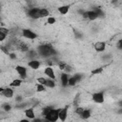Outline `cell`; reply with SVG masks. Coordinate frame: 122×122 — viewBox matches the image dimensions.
Instances as JSON below:
<instances>
[{"label":"cell","mask_w":122,"mask_h":122,"mask_svg":"<svg viewBox=\"0 0 122 122\" xmlns=\"http://www.w3.org/2000/svg\"><path fill=\"white\" fill-rule=\"evenodd\" d=\"M91 115H92V112L90 110H84V112L80 114V117L82 119H88L91 117Z\"/></svg>","instance_id":"2e32d148"},{"label":"cell","mask_w":122,"mask_h":122,"mask_svg":"<svg viewBox=\"0 0 122 122\" xmlns=\"http://www.w3.org/2000/svg\"><path fill=\"white\" fill-rule=\"evenodd\" d=\"M25 115L28 119H30V120H33L35 118V113H34V110L33 108H29L27 110H25Z\"/></svg>","instance_id":"8fae6325"},{"label":"cell","mask_w":122,"mask_h":122,"mask_svg":"<svg viewBox=\"0 0 122 122\" xmlns=\"http://www.w3.org/2000/svg\"><path fill=\"white\" fill-rule=\"evenodd\" d=\"M47 22H48V24L52 25V24H54V23L56 22V19H55V17H53V16H49V17L47 18Z\"/></svg>","instance_id":"484cf974"},{"label":"cell","mask_w":122,"mask_h":122,"mask_svg":"<svg viewBox=\"0 0 122 122\" xmlns=\"http://www.w3.org/2000/svg\"><path fill=\"white\" fill-rule=\"evenodd\" d=\"M47 80H48V79H46L45 77H38V78H37L38 84H41V85H43V86H46V85H47Z\"/></svg>","instance_id":"cb8c5ba5"},{"label":"cell","mask_w":122,"mask_h":122,"mask_svg":"<svg viewBox=\"0 0 122 122\" xmlns=\"http://www.w3.org/2000/svg\"><path fill=\"white\" fill-rule=\"evenodd\" d=\"M22 84V79H14L10 82V87H19Z\"/></svg>","instance_id":"ffe728a7"},{"label":"cell","mask_w":122,"mask_h":122,"mask_svg":"<svg viewBox=\"0 0 122 122\" xmlns=\"http://www.w3.org/2000/svg\"><path fill=\"white\" fill-rule=\"evenodd\" d=\"M53 109V107H51V106H48V107H45L44 109H43V111H42V115H44V116H46L51 110Z\"/></svg>","instance_id":"44dd1931"},{"label":"cell","mask_w":122,"mask_h":122,"mask_svg":"<svg viewBox=\"0 0 122 122\" xmlns=\"http://www.w3.org/2000/svg\"><path fill=\"white\" fill-rule=\"evenodd\" d=\"M0 92H1V94L3 96H5L7 98H11L13 96V94H14L13 90L11 88H9V87H7V88H0Z\"/></svg>","instance_id":"277c9868"},{"label":"cell","mask_w":122,"mask_h":122,"mask_svg":"<svg viewBox=\"0 0 122 122\" xmlns=\"http://www.w3.org/2000/svg\"><path fill=\"white\" fill-rule=\"evenodd\" d=\"M7 37V34L6 33H3V32H0V41H4Z\"/></svg>","instance_id":"1f68e13d"},{"label":"cell","mask_w":122,"mask_h":122,"mask_svg":"<svg viewBox=\"0 0 122 122\" xmlns=\"http://www.w3.org/2000/svg\"><path fill=\"white\" fill-rule=\"evenodd\" d=\"M36 91L38 92H44L45 91V86L41 85V84H37L36 85Z\"/></svg>","instance_id":"4316f807"},{"label":"cell","mask_w":122,"mask_h":122,"mask_svg":"<svg viewBox=\"0 0 122 122\" xmlns=\"http://www.w3.org/2000/svg\"><path fill=\"white\" fill-rule=\"evenodd\" d=\"M92 99L93 102L95 103H98V104H101L105 101V97H104V92H93L92 94Z\"/></svg>","instance_id":"3957f363"},{"label":"cell","mask_w":122,"mask_h":122,"mask_svg":"<svg viewBox=\"0 0 122 122\" xmlns=\"http://www.w3.org/2000/svg\"><path fill=\"white\" fill-rule=\"evenodd\" d=\"M17 102H21L22 101V96H20V95H18V96H16V99H15Z\"/></svg>","instance_id":"e575fe53"},{"label":"cell","mask_w":122,"mask_h":122,"mask_svg":"<svg viewBox=\"0 0 122 122\" xmlns=\"http://www.w3.org/2000/svg\"><path fill=\"white\" fill-rule=\"evenodd\" d=\"M69 10H70V6L69 5H64V6H61V7L58 8V11L63 15L67 14L69 12Z\"/></svg>","instance_id":"5bb4252c"},{"label":"cell","mask_w":122,"mask_h":122,"mask_svg":"<svg viewBox=\"0 0 122 122\" xmlns=\"http://www.w3.org/2000/svg\"><path fill=\"white\" fill-rule=\"evenodd\" d=\"M117 48L120 49V50H122V38L118 40V42H117Z\"/></svg>","instance_id":"d6a6232c"},{"label":"cell","mask_w":122,"mask_h":122,"mask_svg":"<svg viewBox=\"0 0 122 122\" xmlns=\"http://www.w3.org/2000/svg\"><path fill=\"white\" fill-rule=\"evenodd\" d=\"M76 83H78V80H77V78H76V76L75 75H73V76H71L70 77V79H69V83H68V86H74V85H76Z\"/></svg>","instance_id":"d6986e66"},{"label":"cell","mask_w":122,"mask_h":122,"mask_svg":"<svg viewBox=\"0 0 122 122\" xmlns=\"http://www.w3.org/2000/svg\"><path fill=\"white\" fill-rule=\"evenodd\" d=\"M102 71H103V68H102V67H99V68H96V69L92 70V74H93V75L99 74V73H101Z\"/></svg>","instance_id":"d4e9b609"},{"label":"cell","mask_w":122,"mask_h":122,"mask_svg":"<svg viewBox=\"0 0 122 122\" xmlns=\"http://www.w3.org/2000/svg\"><path fill=\"white\" fill-rule=\"evenodd\" d=\"M46 87H49V88H54V87H55V82H54V80L49 78V79L47 80V85H46Z\"/></svg>","instance_id":"7402d4cb"},{"label":"cell","mask_w":122,"mask_h":122,"mask_svg":"<svg viewBox=\"0 0 122 122\" xmlns=\"http://www.w3.org/2000/svg\"><path fill=\"white\" fill-rule=\"evenodd\" d=\"M28 65H29V67H30L32 70H37V69H39V67H40V62H39L38 60L32 59V60H30V61L28 63Z\"/></svg>","instance_id":"4fadbf2b"},{"label":"cell","mask_w":122,"mask_h":122,"mask_svg":"<svg viewBox=\"0 0 122 122\" xmlns=\"http://www.w3.org/2000/svg\"><path fill=\"white\" fill-rule=\"evenodd\" d=\"M58 66H59V69H60V70H66V68H67L68 65L65 64V63H59Z\"/></svg>","instance_id":"f546056e"},{"label":"cell","mask_w":122,"mask_h":122,"mask_svg":"<svg viewBox=\"0 0 122 122\" xmlns=\"http://www.w3.org/2000/svg\"><path fill=\"white\" fill-rule=\"evenodd\" d=\"M60 79H61V84L63 87H67L68 86V83H69V75L66 73V72H62L61 75H60Z\"/></svg>","instance_id":"7c38bea8"},{"label":"cell","mask_w":122,"mask_h":122,"mask_svg":"<svg viewBox=\"0 0 122 122\" xmlns=\"http://www.w3.org/2000/svg\"><path fill=\"white\" fill-rule=\"evenodd\" d=\"M2 109H3L4 111H6V112H9V111H10L11 106H10V104L6 103V104H3V105H2Z\"/></svg>","instance_id":"83f0119b"},{"label":"cell","mask_w":122,"mask_h":122,"mask_svg":"<svg viewBox=\"0 0 122 122\" xmlns=\"http://www.w3.org/2000/svg\"><path fill=\"white\" fill-rule=\"evenodd\" d=\"M39 10H40V9H38V8H31V9L29 10L28 14H29V16H30V18H32V19H38V18H40Z\"/></svg>","instance_id":"9c48e42d"},{"label":"cell","mask_w":122,"mask_h":122,"mask_svg":"<svg viewBox=\"0 0 122 122\" xmlns=\"http://www.w3.org/2000/svg\"><path fill=\"white\" fill-rule=\"evenodd\" d=\"M92 10H93L97 15H98V17H99V16H103V15H104L103 11H102V10H101V9H100V8H98V7L93 8V9H92Z\"/></svg>","instance_id":"603a6c76"},{"label":"cell","mask_w":122,"mask_h":122,"mask_svg":"<svg viewBox=\"0 0 122 122\" xmlns=\"http://www.w3.org/2000/svg\"><path fill=\"white\" fill-rule=\"evenodd\" d=\"M68 111H69V106H65L64 108H62L60 110L59 112V120H61L62 122H65L67 117H68Z\"/></svg>","instance_id":"ba28073f"},{"label":"cell","mask_w":122,"mask_h":122,"mask_svg":"<svg viewBox=\"0 0 122 122\" xmlns=\"http://www.w3.org/2000/svg\"><path fill=\"white\" fill-rule=\"evenodd\" d=\"M37 52H38L39 55H41L43 57H49V56H51V55L55 54L54 49L50 44H43V45L38 46Z\"/></svg>","instance_id":"6da1fadb"},{"label":"cell","mask_w":122,"mask_h":122,"mask_svg":"<svg viewBox=\"0 0 122 122\" xmlns=\"http://www.w3.org/2000/svg\"><path fill=\"white\" fill-rule=\"evenodd\" d=\"M84 110H85V109H83V108H81V107H77V108H76V110H75V112H76V113H77V114H79V115H80V114L84 112Z\"/></svg>","instance_id":"f1b7e54d"},{"label":"cell","mask_w":122,"mask_h":122,"mask_svg":"<svg viewBox=\"0 0 122 122\" xmlns=\"http://www.w3.org/2000/svg\"><path fill=\"white\" fill-rule=\"evenodd\" d=\"M31 122H43V120H41V119H39V118H34Z\"/></svg>","instance_id":"d590c367"},{"label":"cell","mask_w":122,"mask_h":122,"mask_svg":"<svg viewBox=\"0 0 122 122\" xmlns=\"http://www.w3.org/2000/svg\"><path fill=\"white\" fill-rule=\"evenodd\" d=\"M44 73L50 78V79H55V73H54V71H53V68L51 67H46L45 70H44Z\"/></svg>","instance_id":"30bf717a"},{"label":"cell","mask_w":122,"mask_h":122,"mask_svg":"<svg viewBox=\"0 0 122 122\" xmlns=\"http://www.w3.org/2000/svg\"><path fill=\"white\" fill-rule=\"evenodd\" d=\"M19 122H30L29 119H21Z\"/></svg>","instance_id":"8d00e7d4"},{"label":"cell","mask_w":122,"mask_h":122,"mask_svg":"<svg viewBox=\"0 0 122 122\" xmlns=\"http://www.w3.org/2000/svg\"><path fill=\"white\" fill-rule=\"evenodd\" d=\"M0 32L6 33V34L8 35V33H9V30H8V29H6V28H4V27H1V28H0Z\"/></svg>","instance_id":"4dcf8cb0"},{"label":"cell","mask_w":122,"mask_h":122,"mask_svg":"<svg viewBox=\"0 0 122 122\" xmlns=\"http://www.w3.org/2000/svg\"><path fill=\"white\" fill-rule=\"evenodd\" d=\"M93 49L95 50V51L97 52H102L106 50V42L104 41H98L96 43H94L93 45Z\"/></svg>","instance_id":"8992f818"},{"label":"cell","mask_w":122,"mask_h":122,"mask_svg":"<svg viewBox=\"0 0 122 122\" xmlns=\"http://www.w3.org/2000/svg\"><path fill=\"white\" fill-rule=\"evenodd\" d=\"M15 71L16 72L19 74V76L22 78V79H25L27 77V69L23 66H20V65H17L15 67Z\"/></svg>","instance_id":"52a82bcc"},{"label":"cell","mask_w":122,"mask_h":122,"mask_svg":"<svg viewBox=\"0 0 122 122\" xmlns=\"http://www.w3.org/2000/svg\"><path fill=\"white\" fill-rule=\"evenodd\" d=\"M22 34L25 38H28V39H30V40H33L37 37V34L35 32H33L32 30H29V29H24L22 30Z\"/></svg>","instance_id":"5b68a950"},{"label":"cell","mask_w":122,"mask_h":122,"mask_svg":"<svg viewBox=\"0 0 122 122\" xmlns=\"http://www.w3.org/2000/svg\"><path fill=\"white\" fill-rule=\"evenodd\" d=\"M96 18H98V15L92 10H88V19L89 20H92V21H93V20H95Z\"/></svg>","instance_id":"9a60e30c"},{"label":"cell","mask_w":122,"mask_h":122,"mask_svg":"<svg viewBox=\"0 0 122 122\" xmlns=\"http://www.w3.org/2000/svg\"><path fill=\"white\" fill-rule=\"evenodd\" d=\"M43 122H50V121H49V120H47V119H44V120H43Z\"/></svg>","instance_id":"f35d334b"},{"label":"cell","mask_w":122,"mask_h":122,"mask_svg":"<svg viewBox=\"0 0 122 122\" xmlns=\"http://www.w3.org/2000/svg\"><path fill=\"white\" fill-rule=\"evenodd\" d=\"M17 47H18V49H19L20 51H29V47H28L25 43H23V42H19V43L17 44Z\"/></svg>","instance_id":"ac0fdd59"},{"label":"cell","mask_w":122,"mask_h":122,"mask_svg":"<svg viewBox=\"0 0 122 122\" xmlns=\"http://www.w3.org/2000/svg\"><path fill=\"white\" fill-rule=\"evenodd\" d=\"M39 15H40V18L41 17H49V15H50V12H49V10H47V9H44V8H42V9H40V10H39Z\"/></svg>","instance_id":"e0dca14e"},{"label":"cell","mask_w":122,"mask_h":122,"mask_svg":"<svg viewBox=\"0 0 122 122\" xmlns=\"http://www.w3.org/2000/svg\"><path fill=\"white\" fill-rule=\"evenodd\" d=\"M9 55H10V57L11 59H14V58H16V54H15V53H10Z\"/></svg>","instance_id":"836d02e7"},{"label":"cell","mask_w":122,"mask_h":122,"mask_svg":"<svg viewBox=\"0 0 122 122\" xmlns=\"http://www.w3.org/2000/svg\"><path fill=\"white\" fill-rule=\"evenodd\" d=\"M118 106H119V107H120V108H122V100H121V101H119V102H118Z\"/></svg>","instance_id":"74e56055"},{"label":"cell","mask_w":122,"mask_h":122,"mask_svg":"<svg viewBox=\"0 0 122 122\" xmlns=\"http://www.w3.org/2000/svg\"><path fill=\"white\" fill-rule=\"evenodd\" d=\"M60 110H61V108H58V109L53 108V109L45 116V119L49 120L50 122H56V121L59 119V112H60Z\"/></svg>","instance_id":"7a4b0ae2"}]
</instances>
